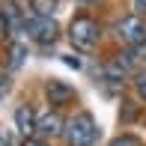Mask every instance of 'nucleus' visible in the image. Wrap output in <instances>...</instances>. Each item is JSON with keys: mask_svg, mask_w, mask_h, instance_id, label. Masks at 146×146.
<instances>
[{"mask_svg": "<svg viewBox=\"0 0 146 146\" xmlns=\"http://www.w3.org/2000/svg\"><path fill=\"white\" fill-rule=\"evenodd\" d=\"M24 146H48V143H45V140H33V137H30V140H24Z\"/></svg>", "mask_w": 146, "mask_h": 146, "instance_id": "nucleus-17", "label": "nucleus"}, {"mask_svg": "<svg viewBox=\"0 0 146 146\" xmlns=\"http://www.w3.org/2000/svg\"><path fill=\"white\" fill-rule=\"evenodd\" d=\"M78 3H92V0H78Z\"/></svg>", "mask_w": 146, "mask_h": 146, "instance_id": "nucleus-18", "label": "nucleus"}, {"mask_svg": "<svg viewBox=\"0 0 146 146\" xmlns=\"http://www.w3.org/2000/svg\"><path fill=\"white\" fill-rule=\"evenodd\" d=\"M116 36L119 42H125L128 48H134V45H143L146 42V24L140 15H125L122 21L116 24Z\"/></svg>", "mask_w": 146, "mask_h": 146, "instance_id": "nucleus-3", "label": "nucleus"}, {"mask_svg": "<svg viewBox=\"0 0 146 146\" xmlns=\"http://www.w3.org/2000/svg\"><path fill=\"white\" fill-rule=\"evenodd\" d=\"M6 30H9V18H6L3 12H0V39L6 36Z\"/></svg>", "mask_w": 146, "mask_h": 146, "instance_id": "nucleus-13", "label": "nucleus"}, {"mask_svg": "<svg viewBox=\"0 0 146 146\" xmlns=\"http://www.w3.org/2000/svg\"><path fill=\"white\" fill-rule=\"evenodd\" d=\"M98 36H102V27H98V21H92L90 15L72 18V24H69V42L75 45L78 51H92L98 45Z\"/></svg>", "mask_w": 146, "mask_h": 146, "instance_id": "nucleus-2", "label": "nucleus"}, {"mask_svg": "<svg viewBox=\"0 0 146 146\" xmlns=\"http://www.w3.org/2000/svg\"><path fill=\"white\" fill-rule=\"evenodd\" d=\"M63 131H66V122H63V116H60L57 110H48V113L39 116V122H36V134H42L45 140H54Z\"/></svg>", "mask_w": 146, "mask_h": 146, "instance_id": "nucleus-4", "label": "nucleus"}, {"mask_svg": "<svg viewBox=\"0 0 146 146\" xmlns=\"http://www.w3.org/2000/svg\"><path fill=\"white\" fill-rule=\"evenodd\" d=\"M66 60V66H75V69H81V60H78V57H63Z\"/></svg>", "mask_w": 146, "mask_h": 146, "instance_id": "nucleus-15", "label": "nucleus"}, {"mask_svg": "<svg viewBox=\"0 0 146 146\" xmlns=\"http://www.w3.org/2000/svg\"><path fill=\"white\" fill-rule=\"evenodd\" d=\"M6 92H9V78H6V75H0V98H3Z\"/></svg>", "mask_w": 146, "mask_h": 146, "instance_id": "nucleus-14", "label": "nucleus"}, {"mask_svg": "<svg viewBox=\"0 0 146 146\" xmlns=\"http://www.w3.org/2000/svg\"><path fill=\"white\" fill-rule=\"evenodd\" d=\"M131 84H134V92H137V96H140L143 102H146V69H140V72H137Z\"/></svg>", "mask_w": 146, "mask_h": 146, "instance_id": "nucleus-11", "label": "nucleus"}, {"mask_svg": "<svg viewBox=\"0 0 146 146\" xmlns=\"http://www.w3.org/2000/svg\"><path fill=\"white\" fill-rule=\"evenodd\" d=\"M30 9L36 12V18H51V12L57 9V0H30Z\"/></svg>", "mask_w": 146, "mask_h": 146, "instance_id": "nucleus-10", "label": "nucleus"}, {"mask_svg": "<svg viewBox=\"0 0 146 146\" xmlns=\"http://www.w3.org/2000/svg\"><path fill=\"white\" fill-rule=\"evenodd\" d=\"M36 122H39V116H36V110H33L30 104H21V108L15 110V128L21 131L27 140H30V134H36Z\"/></svg>", "mask_w": 146, "mask_h": 146, "instance_id": "nucleus-6", "label": "nucleus"}, {"mask_svg": "<svg viewBox=\"0 0 146 146\" xmlns=\"http://www.w3.org/2000/svg\"><path fill=\"white\" fill-rule=\"evenodd\" d=\"M45 96H48V102H51V104H69L72 98H75V90H72L66 81H48V87H45Z\"/></svg>", "mask_w": 146, "mask_h": 146, "instance_id": "nucleus-7", "label": "nucleus"}, {"mask_svg": "<svg viewBox=\"0 0 146 146\" xmlns=\"http://www.w3.org/2000/svg\"><path fill=\"white\" fill-rule=\"evenodd\" d=\"M66 143L69 146H92L96 143V137H98V125H96V119H92V113H78L75 119H69L66 122Z\"/></svg>", "mask_w": 146, "mask_h": 146, "instance_id": "nucleus-1", "label": "nucleus"}, {"mask_svg": "<svg viewBox=\"0 0 146 146\" xmlns=\"http://www.w3.org/2000/svg\"><path fill=\"white\" fill-rule=\"evenodd\" d=\"M24 57H27V45L24 42H12L9 45V69H18V66L24 63Z\"/></svg>", "mask_w": 146, "mask_h": 146, "instance_id": "nucleus-9", "label": "nucleus"}, {"mask_svg": "<svg viewBox=\"0 0 146 146\" xmlns=\"http://www.w3.org/2000/svg\"><path fill=\"white\" fill-rule=\"evenodd\" d=\"M0 146H3V137H0Z\"/></svg>", "mask_w": 146, "mask_h": 146, "instance_id": "nucleus-19", "label": "nucleus"}, {"mask_svg": "<svg viewBox=\"0 0 146 146\" xmlns=\"http://www.w3.org/2000/svg\"><path fill=\"white\" fill-rule=\"evenodd\" d=\"M27 27H30V36L36 39V42H42V45H48V42L57 39V24L51 21V18H33Z\"/></svg>", "mask_w": 146, "mask_h": 146, "instance_id": "nucleus-5", "label": "nucleus"}, {"mask_svg": "<svg viewBox=\"0 0 146 146\" xmlns=\"http://www.w3.org/2000/svg\"><path fill=\"white\" fill-rule=\"evenodd\" d=\"M110 146H143V140L140 137H134V134H119V137H113V143Z\"/></svg>", "mask_w": 146, "mask_h": 146, "instance_id": "nucleus-12", "label": "nucleus"}, {"mask_svg": "<svg viewBox=\"0 0 146 146\" xmlns=\"http://www.w3.org/2000/svg\"><path fill=\"white\" fill-rule=\"evenodd\" d=\"M134 9H137V15H143L146 12V0H134Z\"/></svg>", "mask_w": 146, "mask_h": 146, "instance_id": "nucleus-16", "label": "nucleus"}, {"mask_svg": "<svg viewBox=\"0 0 146 146\" xmlns=\"http://www.w3.org/2000/svg\"><path fill=\"white\" fill-rule=\"evenodd\" d=\"M102 75H104V81H110V84H125L128 69H125L122 63H108V66H102Z\"/></svg>", "mask_w": 146, "mask_h": 146, "instance_id": "nucleus-8", "label": "nucleus"}]
</instances>
